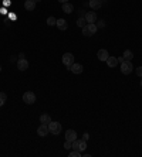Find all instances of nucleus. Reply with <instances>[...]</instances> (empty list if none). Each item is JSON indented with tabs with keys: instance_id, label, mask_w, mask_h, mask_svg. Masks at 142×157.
Here are the masks:
<instances>
[{
	"instance_id": "obj_1",
	"label": "nucleus",
	"mask_w": 142,
	"mask_h": 157,
	"mask_svg": "<svg viewBox=\"0 0 142 157\" xmlns=\"http://www.w3.org/2000/svg\"><path fill=\"white\" fill-rule=\"evenodd\" d=\"M97 30H98V27H97L95 23H87L84 27H82V36L91 37V36H94L95 33H97Z\"/></svg>"
},
{
	"instance_id": "obj_2",
	"label": "nucleus",
	"mask_w": 142,
	"mask_h": 157,
	"mask_svg": "<svg viewBox=\"0 0 142 157\" xmlns=\"http://www.w3.org/2000/svg\"><path fill=\"white\" fill-rule=\"evenodd\" d=\"M48 130H50V133L54 134V136H57V134H60V132H61V125H60V122H50L48 123Z\"/></svg>"
},
{
	"instance_id": "obj_3",
	"label": "nucleus",
	"mask_w": 142,
	"mask_h": 157,
	"mask_svg": "<svg viewBox=\"0 0 142 157\" xmlns=\"http://www.w3.org/2000/svg\"><path fill=\"white\" fill-rule=\"evenodd\" d=\"M132 71H134V65H132V62H131V61L125 60L122 64H121V72H122V74L129 75Z\"/></svg>"
},
{
	"instance_id": "obj_4",
	"label": "nucleus",
	"mask_w": 142,
	"mask_h": 157,
	"mask_svg": "<svg viewBox=\"0 0 142 157\" xmlns=\"http://www.w3.org/2000/svg\"><path fill=\"white\" fill-rule=\"evenodd\" d=\"M63 64L67 67V69H70L71 65L74 64V55H73L71 52H66V54L63 55Z\"/></svg>"
},
{
	"instance_id": "obj_5",
	"label": "nucleus",
	"mask_w": 142,
	"mask_h": 157,
	"mask_svg": "<svg viewBox=\"0 0 142 157\" xmlns=\"http://www.w3.org/2000/svg\"><path fill=\"white\" fill-rule=\"evenodd\" d=\"M85 149H87V143H85V140H74L73 142V150H78V152H84Z\"/></svg>"
},
{
	"instance_id": "obj_6",
	"label": "nucleus",
	"mask_w": 142,
	"mask_h": 157,
	"mask_svg": "<svg viewBox=\"0 0 142 157\" xmlns=\"http://www.w3.org/2000/svg\"><path fill=\"white\" fill-rule=\"evenodd\" d=\"M23 102H26L27 105H31L36 102V93L31 92V91H27V92L23 95Z\"/></svg>"
},
{
	"instance_id": "obj_7",
	"label": "nucleus",
	"mask_w": 142,
	"mask_h": 157,
	"mask_svg": "<svg viewBox=\"0 0 142 157\" xmlns=\"http://www.w3.org/2000/svg\"><path fill=\"white\" fill-rule=\"evenodd\" d=\"M50 133V130H48V125H40L37 129V134L38 136H41V137H44V136H47V134Z\"/></svg>"
},
{
	"instance_id": "obj_8",
	"label": "nucleus",
	"mask_w": 142,
	"mask_h": 157,
	"mask_svg": "<svg viewBox=\"0 0 142 157\" xmlns=\"http://www.w3.org/2000/svg\"><path fill=\"white\" fill-rule=\"evenodd\" d=\"M84 19L87 23H95L97 21V14H95V11H88L84 16Z\"/></svg>"
},
{
	"instance_id": "obj_9",
	"label": "nucleus",
	"mask_w": 142,
	"mask_h": 157,
	"mask_svg": "<svg viewBox=\"0 0 142 157\" xmlns=\"http://www.w3.org/2000/svg\"><path fill=\"white\" fill-rule=\"evenodd\" d=\"M66 140H68V142H74V140H77V132L76 130H71L68 129L66 132Z\"/></svg>"
},
{
	"instance_id": "obj_10",
	"label": "nucleus",
	"mask_w": 142,
	"mask_h": 157,
	"mask_svg": "<svg viewBox=\"0 0 142 157\" xmlns=\"http://www.w3.org/2000/svg\"><path fill=\"white\" fill-rule=\"evenodd\" d=\"M82 69H84V68H82V65H81V64H77V62H74V64L71 65L70 71L73 72V74H77V75H78V74H82Z\"/></svg>"
},
{
	"instance_id": "obj_11",
	"label": "nucleus",
	"mask_w": 142,
	"mask_h": 157,
	"mask_svg": "<svg viewBox=\"0 0 142 157\" xmlns=\"http://www.w3.org/2000/svg\"><path fill=\"white\" fill-rule=\"evenodd\" d=\"M17 68H19L20 71H26V69L28 68V61L26 60V58H20V60L17 61Z\"/></svg>"
},
{
	"instance_id": "obj_12",
	"label": "nucleus",
	"mask_w": 142,
	"mask_h": 157,
	"mask_svg": "<svg viewBox=\"0 0 142 157\" xmlns=\"http://www.w3.org/2000/svg\"><path fill=\"white\" fill-rule=\"evenodd\" d=\"M97 57H98V60H99V61H107V60H108V57H109V54H108V51L102 48V50H99V51H98Z\"/></svg>"
},
{
	"instance_id": "obj_13",
	"label": "nucleus",
	"mask_w": 142,
	"mask_h": 157,
	"mask_svg": "<svg viewBox=\"0 0 142 157\" xmlns=\"http://www.w3.org/2000/svg\"><path fill=\"white\" fill-rule=\"evenodd\" d=\"M107 65H108L109 68H115L117 65H118V58L117 57H108V60L105 61Z\"/></svg>"
},
{
	"instance_id": "obj_14",
	"label": "nucleus",
	"mask_w": 142,
	"mask_h": 157,
	"mask_svg": "<svg viewBox=\"0 0 142 157\" xmlns=\"http://www.w3.org/2000/svg\"><path fill=\"white\" fill-rule=\"evenodd\" d=\"M24 7H26V10H28V11H33V10L36 9V0H26V2H24Z\"/></svg>"
},
{
	"instance_id": "obj_15",
	"label": "nucleus",
	"mask_w": 142,
	"mask_h": 157,
	"mask_svg": "<svg viewBox=\"0 0 142 157\" xmlns=\"http://www.w3.org/2000/svg\"><path fill=\"white\" fill-rule=\"evenodd\" d=\"M63 11L64 13H67V14H71L73 11H74V6L71 5V3H63Z\"/></svg>"
},
{
	"instance_id": "obj_16",
	"label": "nucleus",
	"mask_w": 142,
	"mask_h": 157,
	"mask_svg": "<svg viewBox=\"0 0 142 157\" xmlns=\"http://www.w3.org/2000/svg\"><path fill=\"white\" fill-rule=\"evenodd\" d=\"M56 26H57V27H58V28H60V30H63V31L68 28V24H67V21H66V20H64V19H58V20H57Z\"/></svg>"
},
{
	"instance_id": "obj_17",
	"label": "nucleus",
	"mask_w": 142,
	"mask_h": 157,
	"mask_svg": "<svg viewBox=\"0 0 142 157\" xmlns=\"http://www.w3.org/2000/svg\"><path fill=\"white\" fill-rule=\"evenodd\" d=\"M51 122V116L48 115V113H43L41 116H40V123H43V125H48Z\"/></svg>"
},
{
	"instance_id": "obj_18",
	"label": "nucleus",
	"mask_w": 142,
	"mask_h": 157,
	"mask_svg": "<svg viewBox=\"0 0 142 157\" xmlns=\"http://www.w3.org/2000/svg\"><path fill=\"white\" fill-rule=\"evenodd\" d=\"M101 6H102V2L101 0H90V7L94 10H98L101 9Z\"/></svg>"
},
{
	"instance_id": "obj_19",
	"label": "nucleus",
	"mask_w": 142,
	"mask_h": 157,
	"mask_svg": "<svg viewBox=\"0 0 142 157\" xmlns=\"http://www.w3.org/2000/svg\"><path fill=\"white\" fill-rule=\"evenodd\" d=\"M122 57H124V58H125L127 61H131V60L134 58V52H132L131 50H127L125 52H124V55H122Z\"/></svg>"
},
{
	"instance_id": "obj_20",
	"label": "nucleus",
	"mask_w": 142,
	"mask_h": 157,
	"mask_svg": "<svg viewBox=\"0 0 142 157\" xmlns=\"http://www.w3.org/2000/svg\"><path fill=\"white\" fill-rule=\"evenodd\" d=\"M6 101H7V95L5 92H0V106H3L6 103Z\"/></svg>"
},
{
	"instance_id": "obj_21",
	"label": "nucleus",
	"mask_w": 142,
	"mask_h": 157,
	"mask_svg": "<svg viewBox=\"0 0 142 157\" xmlns=\"http://www.w3.org/2000/svg\"><path fill=\"white\" fill-rule=\"evenodd\" d=\"M85 24H87V21H85V19H84V17H80V19L77 20V26H78V27H81V28H82V27H84V26H85Z\"/></svg>"
},
{
	"instance_id": "obj_22",
	"label": "nucleus",
	"mask_w": 142,
	"mask_h": 157,
	"mask_svg": "<svg viewBox=\"0 0 142 157\" xmlns=\"http://www.w3.org/2000/svg\"><path fill=\"white\" fill-rule=\"evenodd\" d=\"M56 23H57V19H56V17L50 16V17L47 19V24H48V26H56Z\"/></svg>"
},
{
	"instance_id": "obj_23",
	"label": "nucleus",
	"mask_w": 142,
	"mask_h": 157,
	"mask_svg": "<svg viewBox=\"0 0 142 157\" xmlns=\"http://www.w3.org/2000/svg\"><path fill=\"white\" fill-rule=\"evenodd\" d=\"M82 156V153L78 152V150H71L70 152V157H81Z\"/></svg>"
},
{
	"instance_id": "obj_24",
	"label": "nucleus",
	"mask_w": 142,
	"mask_h": 157,
	"mask_svg": "<svg viewBox=\"0 0 142 157\" xmlns=\"http://www.w3.org/2000/svg\"><path fill=\"white\" fill-rule=\"evenodd\" d=\"M64 149H67V150L73 149V142H68V140H66V143H64Z\"/></svg>"
},
{
	"instance_id": "obj_25",
	"label": "nucleus",
	"mask_w": 142,
	"mask_h": 157,
	"mask_svg": "<svg viewBox=\"0 0 142 157\" xmlns=\"http://www.w3.org/2000/svg\"><path fill=\"white\" fill-rule=\"evenodd\" d=\"M97 27H98V28H104L105 27V21H104V20H99L98 23H97Z\"/></svg>"
},
{
	"instance_id": "obj_26",
	"label": "nucleus",
	"mask_w": 142,
	"mask_h": 157,
	"mask_svg": "<svg viewBox=\"0 0 142 157\" xmlns=\"http://www.w3.org/2000/svg\"><path fill=\"white\" fill-rule=\"evenodd\" d=\"M135 71H137V75H138V77H139V78H142V67H138Z\"/></svg>"
},
{
	"instance_id": "obj_27",
	"label": "nucleus",
	"mask_w": 142,
	"mask_h": 157,
	"mask_svg": "<svg viewBox=\"0 0 142 157\" xmlns=\"http://www.w3.org/2000/svg\"><path fill=\"white\" fill-rule=\"evenodd\" d=\"M88 139H90V134H88V133H84V134H82V140H85V142H87Z\"/></svg>"
},
{
	"instance_id": "obj_28",
	"label": "nucleus",
	"mask_w": 142,
	"mask_h": 157,
	"mask_svg": "<svg viewBox=\"0 0 142 157\" xmlns=\"http://www.w3.org/2000/svg\"><path fill=\"white\" fill-rule=\"evenodd\" d=\"M124 61H125V58H124V57H118V64H122Z\"/></svg>"
},
{
	"instance_id": "obj_29",
	"label": "nucleus",
	"mask_w": 142,
	"mask_h": 157,
	"mask_svg": "<svg viewBox=\"0 0 142 157\" xmlns=\"http://www.w3.org/2000/svg\"><path fill=\"white\" fill-rule=\"evenodd\" d=\"M60 3H67V0H58Z\"/></svg>"
},
{
	"instance_id": "obj_30",
	"label": "nucleus",
	"mask_w": 142,
	"mask_h": 157,
	"mask_svg": "<svg viewBox=\"0 0 142 157\" xmlns=\"http://www.w3.org/2000/svg\"><path fill=\"white\" fill-rule=\"evenodd\" d=\"M141 88H142V78H141Z\"/></svg>"
},
{
	"instance_id": "obj_31",
	"label": "nucleus",
	"mask_w": 142,
	"mask_h": 157,
	"mask_svg": "<svg viewBox=\"0 0 142 157\" xmlns=\"http://www.w3.org/2000/svg\"><path fill=\"white\" fill-rule=\"evenodd\" d=\"M0 72H2V65H0Z\"/></svg>"
},
{
	"instance_id": "obj_32",
	"label": "nucleus",
	"mask_w": 142,
	"mask_h": 157,
	"mask_svg": "<svg viewBox=\"0 0 142 157\" xmlns=\"http://www.w3.org/2000/svg\"><path fill=\"white\" fill-rule=\"evenodd\" d=\"M36 2H41V0H36Z\"/></svg>"
},
{
	"instance_id": "obj_33",
	"label": "nucleus",
	"mask_w": 142,
	"mask_h": 157,
	"mask_svg": "<svg viewBox=\"0 0 142 157\" xmlns=\"http://www.w3.org/2000/svg\"><path fill=\"white\" fill-rule=\"evenodd\" d=\"M101 2H107V0H101Z\"/></svg>"
}]
</instances>
